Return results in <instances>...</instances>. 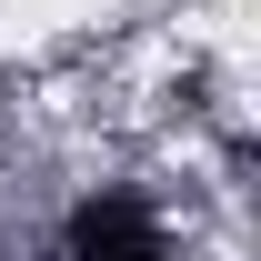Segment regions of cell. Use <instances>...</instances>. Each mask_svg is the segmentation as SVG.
<instances>
[{"label":"cell","mask_w":261,"mask_h":261,"mask_svg":"<svg viewBox=\"0 0 261 261\" xmlns=\"http://www.w3.org/2000/svg\"><path fill=\"white\" fill-rule=\"evenodd\" d=\"M50 261H171V221H161V201L100 181V191H81V201L61 211Z\"/></svg>","instance_id":"obj_1"}]
</instances>
